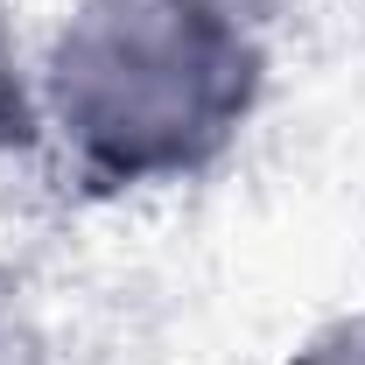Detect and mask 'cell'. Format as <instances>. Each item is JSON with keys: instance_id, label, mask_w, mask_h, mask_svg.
<instances>
[{"instance_id": "2", "label": "cell", "mask_w": 365, "mask_h": 365, "mask_svg": "<svg viewBox=\"0 0 365 365\" xmlns=\"http://www.w3.org/2000/svg\"><path fill=\"white\" fill-rule=\"evenodd\" d=\"M295 365H365V317L337 323V330H323L317 344H302Z\"/></svg>"}, {"instance_id": "1", "label": "cell", "mask_w": 365, "mask_h": 365, "mask_svg": "<svg viewBox=\"0 0 365 365\" xmlns=\"http://www.w3.org/2000/svg\"><path fill=\"white\" fill-rule=\"evenodd\" d=\"M43 85L98 182H162L239 134L260 91V43L239 0H85Z\"/></svg>"}, {"instance_id": "3", "label": "cell", "mask_w": 365, "mask_h": 365, "mask_svg": "<svg viewBox=\"0 0 365 365\" xmlns=\"http://www.w3.org/2000/svg\"><path fill=\"white\" fill-rule=\"evenodd\" d=\"M7 91H14V85H7V71H0V120H7Z\"/></svg>"}]
</instances>
